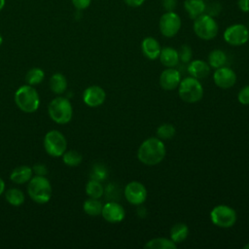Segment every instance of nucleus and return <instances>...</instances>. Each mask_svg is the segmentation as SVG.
<instances>
[{"label": "nucleus", "instance_id": "f257e3e1", "mask_svg": "<svg viewBox=\"0 0 249 249\" xmlns=\"http://www.w3.org/2000/svg\"><path fill=\"white\" fill-rule=\"evenodd\" d=\"M164 143L159 137H150L144 140L138 148L137 158L145 165H157L165 157Z\"/></svg>", "mask_w": 249, "mask_h": 249}, {"label": "nucleus", "instance_id": "f03ea898", "mask_svg": "<svg viewBox=\"0 0 249 249\" xmlns=\"http://www.w3.org/2000/svg\"><path fill=\"white\" fill-rule=\"evenodd\" d=\"M27 194L36 203H47L52 197V185L45 176L36 175L28 181Z\"/></svg>", "mask_w": 249, "mask_h": 249}, {"label": "nucleus", "instance_id": "7ed1b4c3", "mask_svg": "<svg viewBox=\"0 0 249 249\" xmlns=\"http://www.w3.org/2000/svg\"><path fill=\"white\" fill-rule=\"evenodd\" d=\"M17 106L25 113H33L40 106V97L37 90L30 85L21 86L15 93Z\"/></svg>", "mask_w": 249, "mask_h": 249}, {"label": "nucleus", "instance_id": "20e7f679", "mask_svg": "<svg viewBox=\"0 0 249 249\" xmlns=\"http://www.w3.org/2000/svg\"><path fill=\"white\" fill-rule=\"evenodd\" d=\"M48 112L54 123L64 124L71 121L73 108L71 102L66 97L57 96L50 102Z\"/></svg>", "mask_w": 249, "mask_h": 249}, {"label": "nucleus", "instance_id": "39448f33", "mask_svg": "<svg viewBox=\"0 0 249 249\" xmlns=\"http://www.w3.org/2000/svg\"><path fill=\"white\" fill-rule=\"evenodd\" d=\"M178 93L183 101L196 103L203 96V88L199 80L191 76L181 80L178 86Z\"/></svg>", "mask_w": 249, "mask_h": 249}, {"label": "nucleus", "instance_id": "423d86ee", "mask_svg": "<svg viewBox=\"0 0 249 249\" xmlns=\"http://www.w3.org/2000/svg\"><path fill=\"white\" fill-rule=\"evenodd\" d=\"M218 24L212 16L202 14L194 22V31L196 35L202 40H212L218 34Z\"/></svg>", "mask_w": 249, "mask_h": 249}, {"label": "nucleus", "instance_id": "0eeeda50", "mask_svg": "<svg viewBox=\"0 0 249 249\" xmlns=\"http://www.w3.org/2000/svg\"><path fill=\"white\" fill-rule=\"evenodd\" d=\"M66 147L65 136L56 129L50 130L44 137V148L52 157H61L66 151Z\"/></svg>", "mask_w": 249, "mask_h": 249}, {"label": "nucleus", "instance_id": "6e6552de", "mask_svg": "<svg viewBox=\"0 0 249 249\" xmlns=\"http://www.w3.org/2000/svg\"><path fill=\"white\" fill-rule=\"evenodd\" d=\"M210 219L215 226L228 229L235 224L237 215L235 210L228 205H217L211 210Z\"/></svg>", "mask_w": 249, "mask_h": 249}, {"label": "nucleus", "instance_id": "1a4fd4ad", "mask_svg": "<svg viewBox=\"0 0 249 249\" xmlns=\"http://www.w3.org/2000/svg\"><path fill=\"white\" fill-rule=\"evenodd\" d=\"M224 39L231 46L244 45L249 40V30L244 24H232L226 28L224 32Z\"/></svg>", "mask_w": 249, "mask_h": 249}, {"label": "nucleus", "instance_id": "9d476101", "mask_svg": "<svg viewBox=\"0 0 249 249\" xmlns=\"http://www.w3.org/2000/svg\"><path fill=\"white\" fill-rule=\"evenodd\" d=\"M181 28V18L180 17L174 13L166 12L160 18V30L161 34L165 37H173L175 36Z\"/></svg>", "mask_w": 249, "mask_h": 249}, {"label": "nucleus", "instance_id": "9b49d317", "mask_svg": "<svg viewBox=\"0 0 249 249\" xmlns=\"http://www.w3.org/2000/svg\"><path fill=\"white\" fill-rule=\"evenodd\" d=\"M124 197L130 204L140 205L147 198V190L142 183L132 181L124 188Z\"/></svg>", "mask_w": 249, "mask_h": 249}, {"label": "nucleus", "instance_id": "f8f14e48", "mask_svg": "<svg viewBox=\"0 0 249 249\" xmlns=\"http://www.w3.org/2000/svg\"><path fill=\"white\" fill-rule=\"evenodd\" d=\"M213 81L215 85L221 89H230L236 82V74L232 69L222 66L215 70Z\"/></svg>", "mask_w": 249, "mask_h": 249}, {"label": "nucleus", "instance_id": "ddd939ff", "mask_svg": "<svg viewBox=\"0 0 249 249\" xmlns=\"http://www.w3.org/2000/svg\"><path fill=\"white\" fill-rule=\"evenodd\" d=\"M101 215L109 223H119L124 219V208L118 202L110 201L103 205Z\"/></svg>", "mask_w": 249, "mask_h": 249}, {"label": "nucleus", "instance_id": "4468645a", "mask_svg": "<svg viewBox=\"0 0 249 249\" xmlns=\"http://www.w3.org/2000/svg\"><path fill=\"white\" fill-rule=\"evenodd\" d=\"M106 98L105 90L99 86H90L84 90L83 100L89 107H97L103 104Z\"/></svg>", "mask_w": 249, "mask_h": 249}, {"label": "nucleus", "instance_id": "2eb2a0df", "mask_svg": "<svg viewBox=\"0 0 249 249\" xmlns=\"http://www.w3.org/2000/svg\"><path fill=\"white\" fill-rule=\"evenodd\" d=\"M181 82L180 72L173 67L166 68L160 76V85L165 90H173L178 88Z\"/></svg>", "mask_w": 249, "mask_h": 249}, {"label": "nucleus", "instance_id": "dca6fc26", "mask_svg": "<svg viewBox=\"0 0 249 249\" xmlns=\"http://www.w3.org/2000/svg\"><path fill=\"white\" fill-rule=\"evenodd\" d=\"M141 51L147 58L154 60L160 56L161 48L157 39L154 37H146L141 42Z\"/></svg>", "mask_w": 249, "mask_h": 249}, {"label": "nucleus", "instance_id": "f3484780", "mask_svg": "<svg viewBox=\"0 0 249 249\" xmlns=\"http://www.w3.org/2000/svg\"><path fill=\"white\" fill-rule=\"evenodd\" d=\"M188 72L192 77L197 80L204 79L210 73V66L202 59H196L189 63Z\"/></svg>", "mask_w": 249, "mask_h": 249}, {"label": "nucleus", "instance_id": "a211bd4d", "mask_svg": "<svg viewBox=\"0 0 249 249\" xmlns=\"http://www.w3.org/2000/svg\"><path fill=\"white\" fill-rule=\"evenodd\" d=\"M33 170L27 165H20L16 167L10 175V179L15 184H24L32 178Z\"/></svg>", "mask_w": 249, "mask_h": 249}, {"label": "nucleus", "instance_id": "6ab92c4d", "mask_svg": "<svg viewBox=\"0 0 249 249\" xmlns=\"http://www.w3.org/2000/svg\"><path fill=\"white\" fill-rule=\"evenodd\" d=\"M160 60L162 65H164L166 68L174 67L179 62V54L178 51L171 47H165L161 49L160 53Z\"/></svg>", "mask_w": 249, "mask_h": 249}, {"label": "nucleus", "instance_id": "aec40b11", "mask_svg": "<svg viewBox=\"0 0 249 249\" xmlns=\"http://www.w3.org/2000/svg\"><path fill=\"white\" fill-rule=\"evenodd\" d=\"M184 6L189 17L193 19L202 15L206 10V4L203 0H185Z\"/></svg>", "mask_w": 249, "mask_h": 249}, {"label": "nucleus", "instance_id": "412c9836", "mask_svg": "<svg viewBox=\"0 0 249 249\" xmlns=\"http://www.w3.org/2000/svg\"><path fill=\"white\" fill-rule=\"evenodd\" d=\"M189 234V228L184 223L175 224L170 230V239L174 243H181L183 242Z\"/></svg>", "mask_w": 249, "mask_h": 249}, {"label": "nucleus", "instance_id": "4be33fe9", "mask_svg": "<svg viewBox=\"0 0 249 249\" xmlns=\"http://www.w3.org/2000/svg\"><path fill=\"white\" fill-rule=\"evenodd\" d=\"M50 88L53 92L56 94L63 93L67 89V80L61 73H55L52 75L50 79Z\"/></svg>", "mask_w": 249, "mask_h": 249}, {"label": "nucleus", "instance_id": "5701e85b", "mask_svg": "<svg viewBox=\"0 0 249 249\" xmlns=\"http://www.w3.org/2000/svg\"><path fill=\"white\" fill-rule=\"evenodd\" d=\"M144 247L147 249H176L177 245L171 239L165 237H157L149 240Z\"/></svg>", "mask_w": 249, "mask_h": 249}, {"label": "nucleus", "instance_id": "b1692460", "mask_svg": "<svg viewBox=\"0 0 249 249\" xmlns=\"http://www.w3.org/2000/svg\"><path fill=\"white\" fill-rule=\"evenodd\" d=\"M6 200L13 206H19L24 202V194L17 188H11L5 192Z\"/></svg>", "mask_w": 249, "mask_h": 249}, {"label": "nucleus", "instance_id": "393cba45", "mask_svg": "<svg viewBox=\"0 0 249 249\" xmlns=\"http://www.w3.org/2000/svg\"><path fill=\"white\" fill-rule=\"evenodd\" d=\"M227 62V55L222 50H213L208 55V64L213 68H220Z\"/></svg>", "mask_w": 249, "mask_h": 249}, {"label": "nucleus", "instance_id": "a878e982", "mask_svg": "<svg viewBox=\"0 0 249 249\" xmlns=\"http://www.w3.org/2000/svg\"><path fill=\"white\" fill-rule=\"evenodd\" d=\"M102 207L103 205L101 201H99L98 198H92V197H89V199L85 200L83 204L84 211L89 216H97L101 214Z\"/></svg>", "mask_w": 249, "mask_h": 249}, {"label": "nucleus", "instance_id": "bb28decb", "mask_svg": "<svg viewBox=\"0 0 249 249\" xmlns=\"http://www.w3.org/2000/svg\"><path fill=\"white\" fill-rule=\"evenodd\" d=\"M86 193L89 197L99 198L103 196L104 189L98 180L91 179L86 185Z\"/></svg>", "mask_w": 249, "mask_h": 249}, {"label": "nucleus", "instance_id": "cd10ccee", "mask_svg": "<svg viewBox=\"0 0 249 249\" xmlns=\"http://www.w3.org/2000/svg\"><path fill=\"white\" fill-rule=\"evenodd\" d=\"M62 160L67 166H78L82 160H83V156L81 153L75 150H70V151H65L62 155Z\"/></svg>", "mask_w": 249, "mask_h": 249}, {"label": "nucleus", "instance_id": "c85d7f7f", "mask_svg": "<svg viewBox=\"0 0 249 249\" xmlns=\"http://www.w3.org/2000/svg\"><path fill=\"white\" fill-rule=\"evenodd\" d=\"M45 78V73L44 71L39 68V67H34L31 68L25 76V80L27 82L28 85L30 86H35V85H39L40 83L43 82Z\"/></svg>", "mask_w": 249, "mask_h": 249}, {"label": "nucleus", "instance_id": "c756f323", "mask_svg": "<svg viewBox=\"0 0 249 249\" xmlns=\"http://www.w3.org/2000/svg\"><path fill=\"white\" fill-rule=\"evenodd\" d=\"M175 132V127L170 124H162L157 128V135L160 139H171Z\"/></svg>", "mask_w": 249, "mask_h": 249}, {"label": "nucleus", "instance_id": "7c9ffc66", "mask_svg": "<svg viewBox=\"0 0 249 249\" xmlns=\"http://www.w3.org/2000/svg\"><path fill=\"white\" fill-rule=\"evenodd\" d=\"M178 54L179 60L184 63H188L192 58V49L188 45H182L180 50L178 51Z\"/></svg>", "mask_w": 249, "mask_h": 249}, {"label": "nucleus", "instance_id": "2f4dec72", "mask_svg": "<svg viewBox=\"0 0 249 249\" xmlns=\"http://www.w3.org/2000/svg\"><path fill=\"white\" fill-rule=\"evenodd\" d=\"M237 99L242 105H249V85L239 90L237 94Z\"/></svg>", "mask_w": 249, "mask_h": 249}, {"label": "nucleus", "instance_id": "473e14b6", "mask_svg": "<svg viewBox=\"0 0 249 249\" xmlns=\"http://www.w3.org/2000/svg\"><path fill=\"white\" fill-rule=\"evenodd\" d=\"M33 172L39 176H45L48 173V168L43 163H37L32 167Z\"/></svg>", "mask_w": 249, "mask_h": 249}, {"label": "nucleus", "instance_id": "72a5a7b5", "mask_svg": "<svg viewBox=\"0 0 249 249\" xmlns=\"http://www.w3.org/2000/svg\"><path fill=\"white\" fill-rule=\"evenodd\" d=\"M91 0H72L73 5L78 9V10H84L88 8L90 4Z\"/></svg>", "mask_w": 249, "mask_h": 249}, {"label": "nucleus", "instance_id": "f704fd0d", "mask_svg": "<svg viewBox=\"0 0 249 249\" xmlns=\"http://www.w3.org/2000/svg\"><path fill=\"white\" fill-rule=\"evenodd\" d=\"M162 6L164 10L171 12L176 7V0H162Z\"/></svg>", "mask_w": 249, "mask_h": 249}, {"label": "nucleus", "instance_id": "c9c22d12", "mask_svg": "<svg viewBox=\"0 0 249 249\" xmlns=\"http://www.w3.org/2000/svg\"><path fill=\"white\" fill-rule=\"evenodd\" d=\"M237 4L242 12H249V0H237Z\"/></svg>", "mask_w": 249, "mask_h": 249}, {"label": "nucleus", "instance_id": "e433bc0d", "mask_svg": "<svg viewBox=\"0 0 249 249\" xmlns=\"http://www.w3.org/2000/svg\"><path fill=\"white\" fill-rule=\"evenodd\" d=\"M145 0H124L125 4L130 7H139L144 3Z\"/></svg>", "mask_w": 249, "mask_h": 249}, {"label": "nucleus", "instance_id": "4c0bfd02", "mask_svg": "<svg viewBox=\"0 0 249 249\" xmlns=\"http://www.w3.org/2000/svg\"><path fill=\"white\" fill-rule=\"evenodd\" d=\"M4 191H5V182H4V180L0 177V196L4 193Z\"/></svg>", "mask_w": 249, "mask_h": 249}, {"label": "nucleus", "instance_id": "58836bf2", "mask_svg": "<svg viewBox=\"0 0 249 249\" xmlns=\"http://www.w3.org/2000/svg\"><path fill=\"white\" fill-rule=\"evenodd\" d=\"M4 5H5V0H0V11L3 9Z\"/></svg>", "mask_w": 249, "mask_h": 249}, {"label": "nucleus", "instance_id": "ea45409f", "mask_svg": "<svg viewBox=\"0 0 249 249\" xmlns=\"http://www.w3.org/2000/svg\"><path fill=\"white\" fill-rule=\"evenodd\" d=\"M243 248H244V249H249V242H248L247 244H245V245L243 246Z\"/></svg>", "mask_w": 249, "mask_h": 249}, {"label": "nucleus", "instance_id": "a19ab883", "mask_svg": "<svg viewBox=\"0 0 249 249\" xmlns=\"http://www.w3.org/2000/svg\"><path fill=\"white\" fill-rule=\"evenodd\" d=\"M2 42H3V38H2V35L0 34V46H1V44H2Z\"/></svg>", "mask_w": 249, "mask_h": 249}]
</instances>
